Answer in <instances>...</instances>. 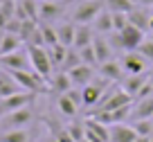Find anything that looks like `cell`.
Returning <instances> with one entry per match:
<instances>
[{
	"instance_id": "obj_36",
	"label": "cell",
	"mask_w": 153,
	"mask_h": 142,
	"mask_svg": "<svg viewBox=\"0 0 153 142\" xmlns=\"http://www.w3.org/2000/svg\"><path fill=\"white\" fill-rule=\"evenodd\" d=\"M20 27H23V20L16 18V16H11V18L5 23V32L7 34H20Z\"/></svg>"
},
{
	"instance_id": "obj_30",
	"label": "cell",
	"mask_w": 153,
	"mask_h": 142,
	"mask_svg": "<svg viewBox=\"0 0 153 142\" xmlns=\"http://www.w3.org/2000/svg\"><path fill=\"white\" fill-rule=\"evenodd\" d=\"M0 142H29V133L25 129L5 131V133H0Z\"/></svg>"
},
{
	"instance_id": "obj_13",
	"label": "cell",
	"mask_w": 153,
	"mask_h": 142,
	"mask_svg": "<svg viewBox=\"0 0 153 142\" xmlns=\"http://www.w3.org/2000/svg\"><path fill=\"white\" fill-rule=\"evenodd\" d=\"M135 120H153V95L144 99H135L131 108V122Z\"/></svg>"
},
{
	"instance_id": "obj_20",
	"label": "cell",
	"mask_w": 153,
	"mask_h": 142,
	"mask_svg": "<svg viewBox=\"0 0 153 142\" xmlns=\"http://www.w3.org/2000/svg\"><path fill=\"white\" fill-rule=\"evenodd\" d=\"M92 29H95L97 34H101V36H108L110 32H115V27H113V14H110L108 9H104V11L95 18Z\"/></svg>"
},
{
	"instance_id": "obj_29",
	"label": "cell",
	"mask_w": 153,
	"mask_h": 142,
	"mask_svg": "<svg viewBox=\"0 0 153 142\" xmlns=\"http://www.w3.org/2000/svg\"><path fill=\"white\" fill-rule=\"evenodd\" d=\"M76 66H81L79 50H76V47H68V54H65V61H63L61 70H63V72H70V70H74Z\"/></svg>"
},
{
	"instance_id": "obj_26",
	"label": "cell",
	"mask_w": 153,
	"mask_h": 142,
	"mask_svg": "<svg viewBox=\"0 0 153 142\" xmlns=\"http://www.w3.org/2000/svg\"><path fill=\"white\" fill-rule=\"evenodd\" d=\"M104 7L110 14H126V16L135 9L133 0H104Z\"/></svg>"
},
{
	"instance_id": "obj_24",
	"label": "cell",
	"mask_w": 153,
	"mask_h": 142,
	"mask_svg": "<svg viewBox=\"0 0 153 142\" xmlns=\"http://www.w3.org/2000/svg\"><path fill=\"white\" fill-rule=\"evenodd\" d=\"M56 108H59V113L61 115H65V117H76V115H79V106L74 104V102L70 99V97H68V95H59V99H56Z\"/></svg>"
},
{
	"instance_id": "obj_45",
	"label": "cell",
	"mask_w": 153,
	"mask_h": 142,
	"mask_svg": "<svg viewBox=\"0 0 153 142\" xmlns=\"http://www.w3.org/2000/svg\"><path fill=\"white\" fill-rule=\"evenodd\" d=\"M151 142H153V135H151Z\"/></svg>"
},
{
	"instance_id": "obj_15",
	"label": "cell",
	"mask_w": 153,
	"mask_h": 142,
	"mask_svg": "<svg viewBox=\"0 0 153 142\" xmlns=\"http://www.w3.org/2000/svg\"><path fill=\"white\" fill-rule=\"evenodd\" d=\"M137 133L128 124H110V142H135Z\"/></svg>"
},
{
	"instance_id": "obj_35",
	"label": "cell",
	"mask_w": 153,
	"mask_h": 142,
	"mask_svg": "<svg viewBox=\"0 0 153 142\" xmlns=\"http://www.w3.org/2000/svg\"><path fill=\"white\" fill-rule=\"evenodd\" d=\"M137 52L142 54L146 61H151V63H153V41H151V38H144V43L137 47Z\"/></svg>"
},
{
	"instance_id": "obj_19",
	"label": "cell",
	"mask_w": 153,
	"mask_h": 142,
	"mask_svg": "<svg viewBox=\"0 0 153 142\" xmlns=\"http://www.w3.org/2000/svg\"><path fill=\"white\" fill-rule=\"evenodd\" d=\"M97 32L90 27V25H76V34H74V45L76 50H81V47H88L92 45V41H95Z\"/></svg>"
},
{
	"instance_id": "obj_4",
	"label": "cell",
	"mask_w": 153,
	"mask_h": 142,
	"mask_svg": "<svg viewBox=\"0 0 153 142\" xmlns=\"http://www.w3.org/2000/svg\"><path fill=\"white\" fill-rule=\"evenodd\" d=\"M34 120V113L32 108H20V111H14V113H7L0 117V133L5 131H16V129H25L29 122Z\"/></svg>"
},
{
	"instance_id": "obj_31",
	"label": "cell",
	"mask_w": 153,
	"mask_h": 142,
	"mask_svg": "<svg viewBox=\"0 0 153 142\" xmlns=\"http://www.w3.org/2000/svg\"><path fill=\"white\" fill-rule=\"evenodd\" d=\"M79 57H81V63H83V66L99 68V61H97V54H95V47H92V45L81 47V50H79Z\"/></svg>"
},
{
	"instance_id": "obj_40",
	"label": "cell",
	"mask_w": 153,
	"mask_h": 142,
	"mask_svg": "<svg viewBox=\"0 0 153 142\" xmlns=\"http://www.w3.org/2000/svg\"><path fill=\"white\" fill-rule=\"evenodd\" d=\"M135 142H151V138H142V135H137V140Z\"/></svg>"
},
{
	"instance_id": "obj_2",
	"label": "cell",
	"mask_w": 153,
	"mask_h": 142,
	"mask_svg": "<svg viewBox=\"0 0 153 142\" xmlns=\"http://www.w3.org/2000/svg\"><path fill=\"white\" fill-rule=\"evenodd\" d=\"M104 9H106L104 0H83L72 11V23L74 25H90V23H95V18Z\"/></svg>"
},
{
	"instance_id": "obj_43",
	"label": "cell",
	"mask_w": 153,
	"mask_h": 142,
	"mask_svg": "<svg viewBox=\"0 0 153 142\" xmlns=\"http://www.w3.org/2000/svg\"><path fill=\"white\" fill-rule=\"evenodd\" d=\"M149 38H151V41H153V32H151V34H149Z\"/></svg>"
},
{
	"instance_id": "obj_41",
	"label": "cell",
	"mask_w": 153,
	"mask_h": 142,
	"mask_svg": "<svg viewBox=\"0 0 153 142\" xmlns=\"http://www.w3.org/2000/svg\"><path fill=\"white\" fill-rule=\"evenodd\" d=\"M153 32V14H151V23H149V34Z\"/></svg>"
},
{
	"instance_id": "obj_18",
	"label": "cell",
	"mask_w": 153,
	"mask_h": 142,
	"mask_svg": "<svg viewBox=\"0 0 153 142\" xmlns=\"http://www.w3.org/2000/svg\"><path fill=\"white\" fill-rule=\"evenodd\" d=\"M63 14V7L56 5V2H50V0H43L41 5H38V18L45 20V23H52V20L61 18Z\"/></svg>"
},
{
	"instance_id": "obj_6",
	"label": "cell",
	"mask_w": 153,
	"mask_h": 142,
	"mask_svg": "<svg viewBox=\"0 0 153 142\" xmlns=\"http://www.w3.org/2000/svg\"><path fill=\"white\" fill-rule=\"evenodd\" d=\"M86 126V140L88 142H110V126L108 124H101L99 120L88 117L83 122Z\"/></svg>"
},
{
	"instance_id": "obj_23",
	"label": "cell",
	"mask_w": 153,
	"mask_h": 142,
	"mask_svg": "<svg viewBox=\"0 0 153 142\" xmlns=\"http://www.w3.org/2000/svg\"><path fill=\"white\" fill-rule=\"evenodd\" d=\"M56 34H59V43L61 45H65V47H72L74 45V34H76V25L72 23H63V25H59L56 27Z\"/></svg>"
},
{
	"instance_id": "obj_33",
	"label": "cell",
	"mask_w": 153,
	"mask_h": 142,
	"mask_svg": "<svg viewBox=\"0 0 153 142\" xmlns=\"http://www.w3.org/2000/svg\"><path fill=\"white\" fill-rule=\"evenodd\" d=\"M68 133H70V135H72V140H74V142H81L83 140V138H86V126H83V122L81 124H70V126H68Z\"/></svg>"
},
{
	"instance_id": "obj_25",
	"label": "cell",
	"mask_w": 153,
	"mask_h": 142,
	"mask_svg": "<svg viewBox=\"0 0 153 142\" xmlns=\"http://www.w3.org/2000/svg\"><path fill=\"white\" fill-rule=\"evenodd\" d=\"M20 47V36L18 34H2V38H0V57H5V54H11L16 52Z\"/></svg>"
},
{
	"instance_id": "obj_39",
	"label": "cell",
	"mask_w": 153,
	"mask_h": 142,
	"mask_svg": "<svg viewBox=\"0 0 153 142\" xmlns=\"http://www.w3.org/2000/svg\"><path fill=\"white\" fill-rule=\"evenodd\" d=\"M142 7H153V0H137Z\"/></svg>"
},
{
	"instance_id": "obj_47",
	"label": "cell",
	"mask_w": 153,
	"mask_h": 142,
	"mask_svg": "<svg viewBox=\"0 0 153 142\" xmlns=\"http://www.w3.org/2000/svg\"><path fill=\"white\" fill-rule=\"evenodd\" d=\"M151 86H153V81H151Z\"/></svg>"
},
{
	"instance_id": "obj_14",
	"label": "cell",
	"mask_w": 153,
	"mask_h": 142,
	"mask_svg": "<svg viewBox=\"0 0 153 142\" xmlns=\"http://www.w3.org/2000/svg\"><path fill=\"white\" fill-rule=\"evenodd\" d=\"M27 52V50H25ZM20 52V50H16V52L11 54H5V57H0V66H5L7 70H27V61H29V54Z\"/></svg>"
},
{
	"instance_id": "obj_22",
	"label": "cell",
	"mask_w": 153,
	"mask_h": 142,
	"mask_svg": "<svg viewBox=\"0 0 153 142\" xmlns=\"http://www.w3.org/2000/svg\"><path fill=\"white\" fill-rule=\"evenodd\" d=\"M128 23L135 25L137 29H142V32L146 34V32H149V23H151V14H149L144 7H140V9L135 7V9L128 14Z\"/></svg>"
},
{
	"instance_id": "obj_5",
	"label": "cell",
	"mask_w": 153,
	"mask_h": 142,
	"mask_svg": "<svg viewBox=\"0 0 153 142\" xmlns=\"http://www.w3.org/2000/svg\"><path fill=\"white\" fill-rule=\"evenodd\" d=\"M32 102H34V93H25V90H20V93L9 95V97H5V99H0V117L7 115V113H14V111L27 108Z\"/></svg>"
},
{
	"instance_id": "obj_28",
	"label": "cell",
	"mask_w": 153,
	"mask_h": 142,
	"mask_svg": "<svg viewBox=\"0 0 153 142\" xmlns=\"http://www.w3.org/2000/svg\"><path fill=\"white\" fill-rule=\"evenodd\" d=\"M41 36H43V45L45 47H54L59 45V34H56V27H52V25H41Z\"/></svg>"
},
{
	"instance_id": "obj_44",
	"label": "cell",
	"mask_w": 153,
	"mask_h": 142,
	"mask_svg": "<svg viewBox=\"0 0 153 142\" xmlns=\"http://www.w3.org/2000/svg\"><path fill=\"white\" fill-rule=\"evenodd\" d=\"M81 142H88V140H86V138H83V140H81Z\"/></svg>"
},
{
	"instance_id": "obj_3",
	"label": "cell",
	"mask_w": 153,
	"mask_h": 142,
	"mask_svg": "<svg viewBox=\"0 0 153 142\" xmlns=\"http://www.w3.org/2000/svg\"><path fill=\"white\" fill-rule=\"evenodd\" d=\"M11 77H14L16 84L20 86V90H25V93L36 95V93H41V90H50V88H45V79L41 75H36L34 70H11Z\"/></svg>"
},
{
	"instance_id": "obj_7",
	"label": "cell",
	"mask_w": 153,
	"mask_h": 142,
	"mask_svg": "<svg viewBox=\"0 0 153 142\" xmlns=\"http://www.w3.org/2000/svg\"><path fill=\"white\" fill-rule=\"evenodd\" d=\"M120 63H122V68H124V72L126 75H146V59L142 57L140 52H124L122 54V59H120Z\"/></svg>"
},
{
	"instance_id": "obj_37",
	"label": "cell",
	"mask_w": 153,
	"mask_h": 142,
	"mask_svg": "<svg viewBox=\"0 0 153 142\" xmlns=\"http://www.w3.org/2000/svg\"><path fill=\"white\" fill-rule=\"evenodd\" d=\"M126 25H128V16H126V14H113V27H115V32H122Z\"/></svg>"
},
{
	"instance_id": "obj_27",
	"label": "cell",
	"mask_w": 153,
	"mask_h": 142,
	"mask_svg": "<svg viewBox=\"0 0 153 142\" xmlns=\"http://www.w3.org/2000/svg\"><path fill=\"white\" fill-rule=\"evenodd\" d=\"M48 54H50V61H52V68L54 70H61L63 61H65V54H68V47L59 43L54 47H48Z\"/></svg>"
},
{
	"instance_id": "obj_38",
	"label": "cell",
	"mask_w": 153,
	"mask_h": 142,
	"mask_svg": "<svg viewBox=\"0 0 153 142\" xmlns=\"http://www.w3.org/2000/svg\"><path fill=\"white\" fill-rule=\"evenodd\" d=\"M54 142H74V140H72V135L68 133V129H65V131H59L56 133V140H54Z\"/></svg>"
},
{
	"instance_id": "obj_1",
	"label": "cell",
	"mask_w": 153,
	"mask_h": 142,
	"mask_svg": "<svg viewBox=\"0 0 153 142\" xmlns=\"http://www.w3.org/2000/svg\"><path fill=\"white\" fill-rule=\"evenodd\" d=\"M27 54H29V63H32V70L36 75H41L45 81H50V77L54 75V68L52 61H50V54H48V47H41V45H27Z\"/></svg>"
},
{
	"instance_id": "obj_42",
	"label": "cell",
	"mask_w": 153,
	"mask_h": 142,
	"mask_svg": "<svg viewBox=\"0 0 153 142\" xmlns=\"http://www.w3.org/2000/svg\"><path fill=\"white\" fill-rule=\"evenodd\" d=\"M149 79L153 81V68H151V70H149Z\"/></svg>"
},
{
	"instance_id": "obj_8",
	"label": "cell",
	"mask_w": 153,
	"mask_h": 142,
	"mask_svg": "<svg viewBox=\"0 0 153 142\" xmlns=\"http://www.w3.org/2000/svg\"><path fill=\"white\" fill-rule=\"evenodd\" d=\"M124 75L126 72H124V68H122V63L117 59H110V61L99 66V77L104 81H108V84H122Z\"/></svg>"
},
{
	"instance_id": "obj_9",
	"label": "cell",
	"mask_w": 153,
	"mask_h": 142,
	"mask_svg": "<svg viewBox=\"0 0 153 142\" xmlns=\"http://www.w3.org/2000/svg\"><path fill=\"white\" fill-rule=\"evenodd\" d=\"M104 84H108V81H104L101 79V84H88L86 88H81V97H83V106H88V108H95V106H99V102H101V97L106 95V90H104Z\"/></svg>"
},
{
	"instance_id": "obj_16",
	"label": "cell",
	"mask_w": 153,
	"mask_h": 142,
	"mask_svg": "<svg viewBox=\"0 0 153 142\" xmlns=\"http://www.w3.org/2000/svg\"><path fill=\"white\" fill-rule=\"evenodd\" d=\"M48 86H50V90H56L59 95H65L68 90L74 88V86H72V81H70V75H68V72H63V70H56V72H54V75L50 77Z\"/></svg>"
},
{
	"instance_id": "obj_21",
	"label": "cell",
	"mask_w": 153,
	"mask_h": 142,
	"mask_svg": "<svg viewBox=\"0 0 153 142\" xmlns=\"http://www.w3.org/2000/svg\"><path fill=\"white\" fill-rule=\"evenodd\" d=\"M14 93H20V86L16 84V79L11 77V72L0 70V99H5Z\"/></svg>"
},
{
	"instance_id": "obj_11",
	"label": "cell",
	"mask_w": 153,
	"mask_h": 142,
	"mask_svg": "<svg viewBox=\"0 0 153 142\" xmlns=\"http://www.w3.org/2000/svg\"><path fill=\"white\" fill-rule=\"evenodd\" d=\"M149 81H151V79H149V72H146V75H126L124 79H122V86H120V88L124 90L128 97H133V99H135V97H137V93L149 84Z\"/></svg>"
},
{
	"instance_id": "obj_46",
	"label": "cell",
	"mask_w": 153,
	"mask_h": 142,
	"mask_svg": "<svg viewBox=\"0 0 153 142\" xmlns=\"http://www.w3.org/2000/svg\"><path fill=\"white\" fill-rule=\"evenodd\" d=\"M151 9H153V7H151ZM151 14H153V11H151Z\"/></svg>"
},
{
	"instance_id": "obj_34",
	"label": "cell",
	"mask_w": 153,
	"mask_h": 142,
	"mask_svg": "<svg viewBox=\"0 0 153 142\" xmlns=\"http://www.w3.org/2000/svg\"><path fill=\"white\" fill-rule=\"evenodd\" d=\"M106 38H108L110 47H113L115 52H126V50H124V41H122V34L120 32H110Z\"/></svg>"
},
{
	"instance_id": "obj_12",
	"label": "cell",
	"mask_w": 153,
	"mask_h": 142,
	"mask_svg": "<svg viewBox=\"0 0 153 142\" xmlns=\"http://www.w3.org/2000/svg\"><path fill=\"white\" fill-rule=\"evenodd\" d=\"M68 75H70V81H72L74 88H86V86L92 84V79H95V68L81 63V66H76L74 70H70Z\"/></svg>"
},
{
	"instance_id": "obj_10",
	"label": "cell",
	"mask_w": 153,
	"mask_h": 142,
	"mask_svg": "<svg viewBox=\"0 0 153 142\" xmlns=\"http://www.w3.org/2000/svg\"><path fill=\"white\" fill-rule=\"evenodd\" d=\"M122 41H124V50L126 52H137V47L144 43V32L142 29H137L135 25H126L124 29H122Z\"/></svg>"
},
{
	"instance_id": "obj_32",
	"label": "cell",
	"mask_w": 153,
	"mask_h": 142,
	"mask_svg": "<svg viewBox=\"0 0 153 142\" xmlns=\"http://www.w3.org/2000/svg\"><path fill=\"white\" fill-rule=\"evenodd\" d=\"M133 131L142 138H151L153 135V120H135L133 122Z\"/></svg>"
},
{
	"instance_id": "obj_17",
	"label": "cell",
	"mask_w": 153,
	"mask_h": 142,
	"mask_svg": "<svg viewBox=\"0 0 153 142\" xmlns=\"http://www.w3.org/2000/svg\"><path fill=\"white\" fill-rule=\"evenodd\" d=\"M92 47H95V54H97V61H99V66L113 59V52H115V50L110 47V43H108V38H106V36L97 34L95 41H92Z\"/></svg>"
}]
</instances>
